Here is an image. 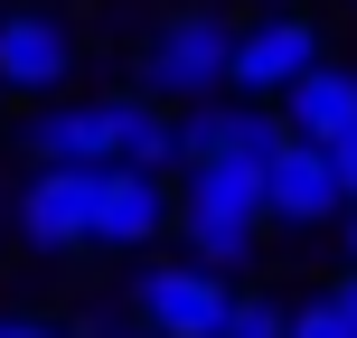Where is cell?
Wrapping results in <instances>:
<instances>
[{"label": "cell", "instance_id": "6da1fadb", "mask_svg": "<svg viewBox=\"0 0 357 338\" xmlns=\"http://www.w3.org/2000/svg\"><path fill=\"white\" fill-rule=\"evenodd\" d=\"M38 169H178V123L151 94H94V104L29 113Z\"/></svg>", "mask_w": 357, "mask_h": 338}, {"label": "cell", "instance_id": "7a4b0ae2", "mask_svg": "<svg viewBox=\"0 0 357 338\" xmlns=\"http://www.w3.org/2000/svg\"><path fill=\"white\" fill-rule=\"evenodd\" d=\"M178 235H188V263L207 272H245L264 254V160H235V151H207V160H178Z\"/></svg>", "mask_w": 357, "mask_h": 338}, {"label": "cell", "instance_id": "3957f363", "mask_svg": "<svg viewBox=\"0 0 357 338\" xmlns=\"http://www.w3.org/2000/svg\"><path fill=\"white\" fill-rule=\"evenodd\" d=\"M226 56H235L226 10H169L142 47V94L151 104H207V94H226Z\"/></svg>", "mask_w": 357, "mask_h": 338}, {"label": "cell", "instance_id": "277c9868", "mask_svg": "<svg viewBox=\"0 0 357 338\" xmlns=\"http://www.w3.org/2000/svg\"><path fill=\"white\" fill-rule=\"evenodd\" d=\"M310 66H320V19H301V10H264V19H245V29H235L226 85L245 94V104H273V94H282L291 75H310Z\"/></svg>", "mask_w": 357, "mask_h": 338}, {"label": "cell", "instance_id": "5b68a950", "mask_svg": "<svg viewBox=\"0 0 357 338\" xmlns=\"http://www.w3.org/2000/svg\"><path fill=\"white\" fill-rule=\"evenodd\" d=\"M178 226V188L169 169H94V245L104 254H142Z\"/></svg>", "mask_w": 357, "mask_h": 338}, {"label": "cell", "instance_id": "8992f818", "mask_svg": "<svg viewBox=\"0 0 357 338\" xmlns=\"http://www.w3.org/2000/svg\"><path fill=\"white\" fill-rule=\"evenodd\" d=\"M226 301H235L226 272H207V263H151L142 282H132V320L151 338H216Z\"/></svg>", "mask_w": 357, "mask_h": 338}, {"label": "cell", "instance_id": "52a82bcc", "mask_svg": "<svg viewBox=\"0 0 357 338\" xmlns=\"http://www.w3.org/2000/svg\"><path fill=\"white\" fill-rule=\"evenodd\" d=\"M10 216L38 254H94V169H38Z\"/></svg>", "mask_w": 357, "mask_h": 338}, {"label": "cell", "instance_id": "ba28073f", "mask_svg": "<svg viewBox=\"0 0 357 338\" xmlns=\"http://www.w3.org/2000/svg\"><path fill=\"white\" fill-rule=\"evenodd\" d=\"M348 207V188H339V169H329V151L320 141H282L273 151V169H264V226H329V216Z\"/></svg>", "mask_w": 357, "mask_h": 338}, {"label": "cell", "instance_id": "9c48e42d", "mask_svg": "<svg viewBox=\"0 0 357 338\" xmlns=\"http://www.w3.org/2000/svg\"><path fill=\"white\" fill-rule=\"evenodd\" d=\"M75 75V29L47 10H10L0 19V94H56Z\"/></svg>", "mask_w": 357, "mask_h": 338}, {"label": "cell", "instance_id": "30bf717a", "mask_svg": "<svg viewBox=\"0 0 357 338\" xmlns=\"http://www.w3.org/2000/svg\"><path fill=\"white\" fill-rule=\"evenodd\" d=\"M273 113H282V132L291 141H339V132L357 123V66H339V56H320L310 75H291L282 94H273Z\"/></svg>", "mask_w": 357, "mask_h": 338}, {"label": "cell", "instance_id": "8fae6325", "mask_svg": "<svg viewBox=\"0 0 357 338\" xmlns=\"http://www.w3.org/2000/svg\"><path fill=\"white\" fill-rule=\"evenodd\" d=\"M216 338H291V301H273V291H235Z\"/></svg>", "mask_w": 357, "mask_h": 338}, {"label": "cell", "instance_id": "7c38bea8", "mask_svg": "<svg viewBox=\"0 0 357 338\" xmlns=\"http://www.w3.org/2000/svg\"><path fill=\"white\" fill-rule=\"evenodd\" d=\"M291 338H357V320L339 310V291H320V301H291Z\"/></svg>", "mask_w": 357, "mask_h": 338}, {"label": "cell", "instance_id": "4fadbf2b", "mask_svg": "<svg viewBox=\"0 0 357 338\" xmlns=\"http://www.w3.org/2000/svg\"><path fill=\"white\" fill-rule=\"evenodd\" d=\"M75 338H151L142 320H132V310H94V320L85 329H75Z\"/></svg>", "mask_w": 357, "mask_h": 338}, {"label": "cell", "instance_id": "5bb4252c", "mask_svg": "<svg viewBox=\"0 0 357 338\" xmlns=\"http://www.w3.org/2000/svg\"><path fill=\"white\" fill-rule=\"evenodd\" d=\"M329 169H339V188H348V207H357V123L329 141Z\"/></svg>", "mask_w": 357, "mask_h": 338}, {"label": "cell", "instance_id": "9a60e30c", "mask_svg": "<svg viewBox=\"0 0 357 338\" xmlns=\"http://www.w3.org/2000/svg\"><path fill=\"white\" fill-rule=\"evenodd\" d=\"M0 338H66L56 320H29V310H19V320H0Z\"/></svg>", "mask_w": 357, "mask_h": 338}, {"label": "cell", "instance_id": "2e32d148", "mask_svg": "<svg viewBox=\"0 0 357 338\" xmlns=\"http://www.w3.org/2000/svg\"><path fill=\"white\" fill-rule=\"evenodd\" d=\"M339 310H348V320H357V263H348V282H339Z\"/></svg>", "mask_w": 357, "mask_h": 338}, {"label": "cell", "instance_id": "e0dca14e", "mask_svg": "<svg viewBox=\"0 0 357 338\" xmlns=\"http://www.w3.org/2000/svg\"><path fill=\"white\" fill-rule=\"evenodd\" d=\"M348 263H357V207H348Z\"/></svg>", "mask_w": 357, "mask_h": 338}, {"label": "cell", "instance_id": "ac0fdd59", "mask_svg": "<svg viewBox=\"0 0 357 338\" xmlns=\"http://www.w3.org/2000/svg\"><path fill=\"white\" fill-rule=\"evenodd\" d=\"M264 10H301V0H264Z\"/></svg>", "mask_w": 357, "mask_h": 338}]
</instances>
